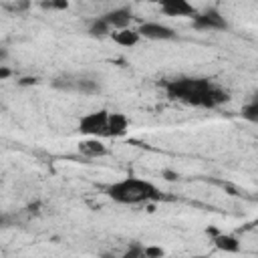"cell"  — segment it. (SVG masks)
Masks as SVG:
<instances>
[{
  "mask_svg": "<svg viewBox=\"0 0 258 258\" xmlns=\"http://www.w3.org/2000/svg\"><path fill=\"white\" fill-rule=\"evenodd\" d=\"M165 93L173 101H181L194 107H206L214 109L222 103H226L230 97L224 89L214 85L210 79H198V77H181L165 83Z\"/></svg>",
  "mask_w": 258,
  "mask_h": 258,
  "instance_id": "1",
  "label": "cell"
},
{
  "mask_svg": "<svg viewBox=\"0 0 258 258\" xmlns=\"http://www.w3.org/2000/svg\"><path fill=\"white\" fill-rule=\"evenodd\" d=\"M105 194L117 202V204H125V206H139V204H149L161 198L159 189L147 181V179H139V177H125L121 181H115L111 185H107Z\"/></svg>",
  "mask_w": 258,
  "mask_h": 258,
  "instance_id": "2",
  "label": "cell"
},
{
  "mask_svg": "<svg viewBox=\"0 0 258 258\" xmlns=\"http://www.w3.org/2000/svg\"><path fill=\"white\" fill-rule=\"evenodd\" d=\"M107 123H109V111L99 109L81 117L79 131L89 137H107Z\"/></svg>",
  "mask_w": 258,
  "mask_h": 258,
  "instance_id": "3",
  "label": "cell"
},
{
  "mask_svg": "<svg viewBox=\"0 0 258 258\" xmlns=\"http://www.w3.org/2000/svg\"><path fill=\"white\" fill-rule=\"evenodd\" d=\"M194 26L198 30H226L228 22L216 8H208L206 12L194 16Z\"/></svg>",
  "mask_w": 258,
  "mask_h": 258,
  "instance_id": "4",
  "label": "cell"
},
{
  "mask_svg": "<svg viewBox=\"0 0 258 258\" xmlns=\"http://www.w3.org/2000/svg\"><path fill=\"white\" fill-rule=\"evenodd\" d=\"M137 32L149 40H173L175 38L173 28H169L161 22H143V24H139Z\"/></svg>",
  "mask_w": 258,
  "mask_h": 258,
  "instance_id": "5",
  "label": "cell"
},
{
  "mask_svg": "<svg viewBox=\"0 0 258 258\" xmlns=\"http://www.w3.org/2000/svg\"><path fill=\"white\" fill-rule=\"evenodd\" d=\"M159 8L165 16H196V8L189 0H159Z\"/></svg>",
  "mask_w": 258,
  "mask_h": 258,
  "instance_id": "6",
  "label": "cell"
},
{
  "mask_svg": "<svg viewBox=\"0 0 258 258\" xmlns=\"http://www.w3.org/2000/svg\"><path fill=\"white\" fill-rule=\"evenodd\" d=\"M103 18L111 24L113 30L129 28V24L133 20V10L127 8V6H121V8H115V10H109L107 14H103Z\"/></svg>",
  "mask_w": 258,
  "mask_h": 258,
  "instance_id": "7",
  "label": "cell"
},
{
  "mask_svg": "<svg viewBox=\"0 0 258 258\" xmlns=\"http://www.w3.org/2000/svg\"><path fill=\"white\" fill-rule=\"evenodd\" d=\"M129 129V119L123 113H109L107 123V137H121Z\"/></svg>",
  "mask_w": 258,
  "mask_h": 258,
  "instance_id": "8",
  "label": "cell"
},
{
  "mask_svg": "<svg viewBox=\"0 0 258 258\" xmlns=\"http://www.w3.org/2000/svg\"><path fill=\"white\" fill-rule=\"evenodd\" d=\"M79 153L85 157H103L107 153V147L99 137H89L79 143Z\"/></svg>",
  "mask_w": 258,
  "mask_h": 258,
  "instance_id": "9",
  "label": "cell"
},
{
  "mask_svg": "<svg viewBox=\"0 0 258 258\" xmlns=\"http://www.w3.org/2000/svg\"><path fill=\"white\" fill-rule=\"evenodd\" d=\"M111 38H113V42H117L119 46L131 48V46H135V44L139 42L141 34H139L137 30H133V28H121V30H113V32H111Z\"/></svg>",
  "mask_w": 258,
  "mask_h": 258,
  "instance_id": "10",
  "label": "cell"
},
{
  "mask_svg": "<svg viewBox=\"0 0 258 258\" xmlns=\"http://www.w3.org/2000/svg\"><path fill=\"white\" fill-rule=\"evenodd\" d=\"M212 242L220 250H224V252H240V242H238L236 236H230V234H222L220 232L216 238H212Z\"/></svg>",
  "mask_w": 258,
  "mask_h": 258,
  "instance_id": "11",
  "label": "cell"
},
{
  "mask_svg": "<svg viewBox=\"0 0 258 258\" xmlns=\"http://www.w3.org/2000/svg\"><path fill=\"white\" fill-rule=\"evenodd\" d=\"M111 24L101 16V18H95L93 22H91V26H89V34L93 36V38H103V36H109L111 34Z\"/></svg>",
  "mask_w": 258,
  "mask_h": 258,
  "instance_id": "12",
  "label": "cell"
},
{
  "mask_svg": "<svg viewBox=\"0 0 258 258\" xmlns=\"http://www.w3.org/2000/svg\"><path fill=\"white\" fill-rule=\"evenodd\" d=\"M101 91V85L97 79H87V77H77V93L83 95H95Z\"/></svg>",
  "mask_w": 258,
  "mask_h": 258,
  "instance_id": "13",
  "label": "cell"
},
{
  "mask_svg": "<svg viewBox=\"0 0 258 258\" xmlns=\"http://www.w3.org/2000/svg\"><path fill=\"white\" fill-rule=\"evenodd\" d=\"M242 117L250 123H258V95H254L252 101L242 107Z\"/></svg>",
  "mask_w": 258,
  "mask_h": 258,
  "instance_id": "14",
  "label": "cell"
},
{
  "mask_svg": "<svg viewBox=\"0 0 258 258\" xmlns=\"http://www.w3.org/2000/svg\"><path fill=\"white\" fill-rule=\"evenodd\" d=\"M40 6L48 8V10H67L69 0H44V2H40Z\"/></svg>",
  "mask_w": 258,
  "mask_h": 258,
  "instance_id": "15",
  "label": "cell"
},
{
  "mask_svg": "<svg viewBox=\"0 0 258 258\" xmlns=\"http://www.w3.org/2000/svg\"><path fill=\"white\" fill-rule=\"evenodd\" d=\"M143 252H145V256H147V258H159V256H163V254H165V250H163V248H159V246H145V248H143Z\"/></svg>",
  "mask_w": 258,
  "mask_h": 258,
  "instance_id": "16",
  "label": "cell"
},
{
  "mask_svg": "<svg viewBox=\"0 0 258 258\" xmlns=\"http://www.w3.org/2000/svg\"><path fill=\"white\" fill-rule=\"evenodd\" d=\"M161 177L167 179V181H175L179 175H177V171H173V169H161Z\"/></svg>",
  "mask_w": 258,
  "mask_h": 258,
  "instance_id": "17",
  "label": "cell"
},
{
  "mask_svg": "<svg viewBox=\"0 0 258 258\" xmlns=\"http://www.w3.org/2000/svg\"><path fill=\"white\" fill-rule=\"evenodd\" d=\"M10 75H12V73H10V69H8L6 64H0V81H6Z\"/></svg>",
  "mask_w": 258,
  "mask_h": 258,
  "instance_id": "18",
  "label": "cell"
},
{
  "mask_svg": "<svg viewBox=\"0 0 258 258\" xmlns=\"http://www.w3.org/2000/svg\"><path fill=\"white\" fill-rule=\"evenodd\" d=\"M30 6V0H16V10H26Z\"/></svg>",
  "mask_w": 258,
  "mask_h": 258,
  "instance_id": "19",
  "label": "cell"
},
{
  "mask_svg": "<svg viewBox=\"0 0 258 258\" xmlns=\"http://www.w3.org/2000/svg\"><path fill=\"white\" fill-rule=\"evenodd\" d=\"M206 234H208V236H212V238H216L220 232H218L216 228H212V226H210V228H206Z\"/></svg>",
  "mask_w": 258,
  "mask_h": 258,
  "instance_id": "20",
  "label": "cell"
},
{
  "mask_svg": "<svg viewBox=\"0 0 258 258\" xmlns=\"http://www.w3.org/2000/svg\"><path fill=\"white\" fill-rule=\"evenodd\" d=\"M34 83H36V79H30V77H24L20 81V85H34Z\"/></svg>",
  "mask_w": 258,
  "mask_h": 258,
  "instance_id": "21",
  "label": "cell"
}]
</instances>
